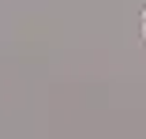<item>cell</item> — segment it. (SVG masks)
Instances as JSON below:
<instances>
[{
  "mask_svg": "<svg viewBox=\"0 0 146 139\" xmlns=\"http://www.w3.org/2000/svg\"><path fill=\"white\" fill-rule=\"evenodd\" d=\"M142 38H146V8H142Z\"/></svg>",
  "mask_w": 146,
  "mask_h": 139,
  "instance_id": "cell-1",
  "label": "cell"
}]
</instances>
